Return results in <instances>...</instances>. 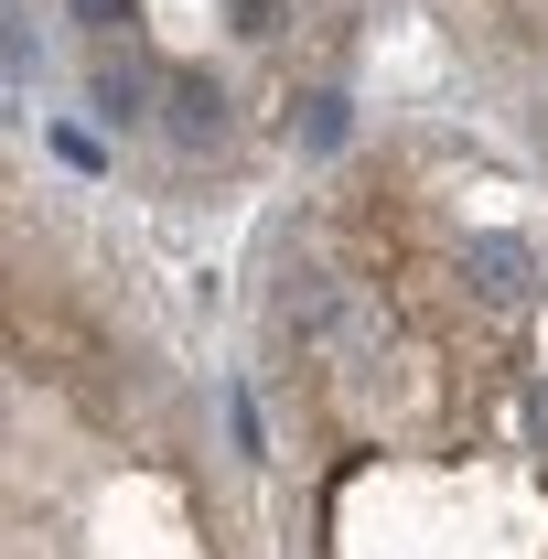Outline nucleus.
I'll list each match as a JSON object with an SVG mask.
<instances>
[{
    "label": "nucleus",
    "mask_w": 548,
    "mask_h": 559,
    "mask_svg": "<svg viewBox=\"0 0 548 559\" xmlns=\"http://www.w3.org/2000/svg\"><path fill=\"white\" fill-rule=\"evenodd\" d=\"M538 290H548L538 237H516V226H484L474 248H463V301H474V312L516 323V312H538Z\"/></svg>",
    "instance_id": "obj_1"
},
{
    "label": "nucleus",
    "mask_w": 548,
    "mask_h": 559,
    "mask_svg": "<svg viewBox=\"0 0 548 559\" xmlns=\"http://www.w3.org/2000/svg\"><path fill=\"white\" fill-rule=\"evenodd\" d=\"M86 97H97V119H108V130H140L162 86H151V66H140L130 44H97V66H86Z\"/></svg>",
    "instance_id": "obj_2"
},
{
    "label": "nucleus",
    "mask_w": 548,
    "mask_h": 559,
    "mask_svg": "<svg viewBox=\"0 0 548 559\" xmlns=\"http://www.w3.org/2000/svg\"><path fill=\"white\" fill-rule=\"evenodd\" d=\"M226 108H237V97H226L215 75H194V66L162 86V130L183 140V151H215V140H226Z\"/></svg>",
    "instance_id": "obj_3"
},
{
    "label": "nucleus",
    "mask_w": 548,
    "mask_h": 559,
    "mask_svg": "<svg viewBox=\"0 0 548 559\" xmlns=\"http://www.w3.org/2000/svg\"><path fill=\"white\" fill-rule=\"evenodd\" d=\"M290 140H301V151H344V97L334 86H312V97L290 108Z\"/></svg>",
    "instance_id": "obj_4"
},
{
    "label": "nucleus",
    "mask_w": 548,
    "mask_h": 559,
    "mask_svg": "<svg viewBox=\"0 0 548 559\" xmlns=\"http://www.w3.org/2000/svg\"><path fill=\"white\" fill-rule=\"evenodd\" d=\"M75 22H97V33H108V44H119V22H130V0H65Z\"/></svg>",
    "instance_id": "obj_5"
},
{
    "label": "nucleus",
    "mask_w": 548,
    "mask_h": 559,
    "mask_svg": "<svg viewBox=\"0 0 548 559\" xmlns=\"http://www.w3.org/2000/svg\"><path fill=\"white\" fill-rule=\"evenodd\" d=\"M226 22L237 33H279V0H226Z\"/></svg>",
    "instance_id": "obj_6"
},
{
    "label": "nucleus",
    "mask_w": 548,
    "mask_h": 559,
    "mask_svg": "<svg viewBox=\"0 0 548 559\" xmlns=\"http://www.w3.org/2000/svg\"><path fill=\"white\" fill-rule=\"evenodd\" d=\"M527 430H538V452H548V388H538V399H527Z\"/></svg>",
    "instance_id": "obj_7"
}]
</instances>
